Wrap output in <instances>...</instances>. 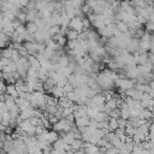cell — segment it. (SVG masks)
Masks as SVG:
<instances>
[{
  "label": "cell",
  "instance_id": "obj_3",
  "mask_svg": "<svg viewBox=\"0 0 154 154\" xmlns=\"http://www.w3.org/2000/svg\"><path fill=\"white\" fill-rule=\"evenodd\" d=\"M116 28H117L120 32H128V30H129V28H128L126 23H124V22H122V20H118V22H117Z\"/></svg>",
  "mask_w": 154,
  "mask_h": 154
},
{
  "label": "cell",
  "instance_id": "obj_5",
  "mask_svg": "<svg viewBox=\"0 0 154 154\" xmlns=\"http://www.w3.org/2000/svg\"><path fill=\"white\" fill-rule=\"evenodd\" d=\"M6 90H7V93L10 94V96H12L13 99L18 95V93H17V90H16L14 85H12V84H11V85H7V87H6Z\"/></svg>",
  "mask_w": 154,
  "mask_h": 154
},
{
  "label": "cell",
  "instance_id": "obj_2",
  "mask_svg": "<svg viewBox=\"0 0 154 154\" xmlns=\"http://www.w3.org/2000/svg\"><path fill=\"white\" fill-rule=\"evenodd\" d=\"M65 35H66V37H67V40H69V41L77 40V37H78V32H77V31H75V30H72V29L66 30Z\"/></svg>",
  "mask_w": 154,
  "mask_h": 154
},
{
  "label": "cell",
  "instance_id": "obj_6",
  "mask_svg": "<svg viewBox=\"0 0 154 154\" xmlns=\"http://www.w3.org/2000/svg\"><path fill=\"white\" fill-rule=\"evenodd\" d=\"M144 25H146V29H147V31H152V30H153V23H150V22H147Z\"/></svg>",
  "mask_w": 154,
  "mask_h": 154
},
{
  "label": "cell",
  "instance_id": "obj_7",
  "mask_svg": "<svg viewBox=\"0 0 154 154\" xmlns=\"http://www.w3.org/2000/svg\"><path fill=\"white\" fill-rule=\"evenodd\" d=\"M18 1H19L20 7H26V5L29 4V0H18Z\"/></svg>",
  "mask_w": 154,
  "mask_h": 154
},
{
  "label": "cell",
  "instance_id": "obj_8",
  "mask_svg": "<svg viewBox=\"0 0 154 154\" xmlns=\"http://www.w3.org/2000/svg\"><path fill=\"white\" fill-rule=\"evenodd\" d=\"M52 1H54V2H60L61 0H52Z\"/></svg>",
  "mask_w": 154,
  "mask_h": 154
},
{
  "label": "cell",
  "instance_id": "obj_1",
  "mask_svg": "<svg viewBox=\"0 0 154 154\" xmlns=\"http://www.w3.org/2000/svg\"><path fill=\"white\" fill-rule=\"evenodd\" d=\"M72 30L77 31V32H81L83 30V25H82V19L81 18H77V17H73L70 19L69 24H67Z\"/></svg>",
  "mask_w": 154,
  "mask_h": 154
},
{
  "label": "cell",
  "instance_id": "obj_4",
  "mask_svg": "<svg viewBox=\"0 0 154 154\" xmlns=\"http://www.w3.org/2000/svg\"><path fill=\"white\" fill-rule=\"evenodd\" d=\"M38 30V28H37V25L34 23V22H29L28 23V25H26V31L29 32V34H34V32H36Z\"/></svg>",
  "mask_w": 154,
  "mask_h": 154
}]
</instances>
